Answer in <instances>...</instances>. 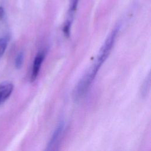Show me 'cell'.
<instances>
[{"instance_id":"obj_1","label":"cell","mask_w":151,"mask_h":151,"mask_svg":"<svg viewBox=\"0 0 151 151\" xmlns=\"http://www.w3.org/2000/svg\"><path fill=\"white\" fill-rule=\"evenodd\" d=\"M118 32L119 27H116L108 35L99 50L95 61L87 70L85 74L79 80L74 90L73 96L75 100L81 99L88 90L98 73L99 70L110 53Z\"/></svg>"},{"instance_id":"obj_2","label":"cell","mask_w":151,"mask_h":151,"mask_svg":"<svg viewBox=\"0 0 151 151\" xmlns=\"http://www.w3.org/2000/svg\"><path fill=\"white\" fill-rule=\"evenodd\" d=\"M64 121H61L58 124V126H57V127L55 128V130L54 131L48 143L46 150H52L53 147H55L56 145H57V143L60 140L61 134L63 133V132L64 130Z\"/></svg>"},{"instance_id":"obj_3","label":"cell","mask_w":151,"mask_h":151,"mask_svg":"<svg viewBox=\"0 0 151 151\" xmlns=\"http://www.w3.org/2000/svg\"><path fill=\"white\" fill-rule=\"evenodd\" d=\"M44 57H45V54L43 51L39 52L37 54L34 61L31 74V81H34L36 80L37 77H38V75L39 74L40 70L41 68V64L44 61Z\"/></svg>"},{"instance_id":"obj_4","label":"cell","mask_w":151,"mask_h":151,"mask_svg":"<svg viewBox=\"0 0 151 151\" xmlns=\"http://www.w3.org/2000/svg\"><path fill=\"white\" fill-rule=\"evenodd\" d=\"M14 89L13 84L8 81L0 84V104L4 103L11 96Z\"/></svg>"},{"instance_id":"obj_5","label":"cell","mask_w":151,"mask_h":151,"mask_svg":"<svg viewBox=\"0 0 151 151\" xmlns=\"http://www.w3.org/2000/svg\"><path fill=\"white\" fill-rule=\"evenodd\" d=\"M150 76L149 74L147 77H146L145 81H144L142 85L141 93L142 94L143 96H146L148 93V91L150 88Z\"/></svg>"},{"instance_id":"obj_6","label":"cell","mask_w":151,"mask_h":151,"mask_svg":"<svg viewBox=\"0 0 151 151\" xmlns=\"http://www.w3.org/2000/svg\"><path fill=\"white\" fill-rule=\"evenodd\" d=\"M8 42V38L6 37H2L0 38V60L6 48Z\"/></svg>"},{"instance_id":"obj_7","label":"cell","mask_w":151,"mask_h":151,"mask_svg":"<svg viewBox=\"0 0 151 151\" xmlns=\"http://www.w3.org/2000/svg\"><path fill=\"white\" fill-rule=\"evenodd\" d=\"M79 0H71L70 4V8H69V15L70 18L69 19L72 20V17L73 16L74 13L76 11L77 5L78 3Z\"/></svg>"},{"instance_id":"obj_8","label":"cell","mask_w":151,"mask_h":151,"mask_svg":"<svg viewBox=\"0 0 151 151\" xmlns=\"http://www.w3.org/2000/svg\"><path fill=\"white\" fill-rule=\"evenodd\" d=\"M24 54L22 52H20L18 54L15 60V66L17 68L19 69L21 68L24 61Z\"/></svg>"},{"instance_id":"obj_9","label":"cell","mask_w":151,"mask_h":151,"mask_svg":"<svg viewBox=\"0 0 151 151\" xmlns=\"http://www.w3.org/2000/svg\"><path fill=\"white\" fill-rule=\"evenodd\" d=\"M71 20L68 19L64 26L63 28V31L64 33L66 36H68L70 34V26H71Z\"/></svg>"},{"instance_id":"obj_10","label":"cell","mask_w":151,"mask_h":151,"mask_svg":"<svg viewBox=\"0 0 151 151\" xmlns=\"http://www.w3.org/2000/svg\"><path fill=\"white\" fill-rule=\"evenodd\" d=\"M4 15V10L2 6H0V19L3 17Z\"/></svg>"}]
</instances>
